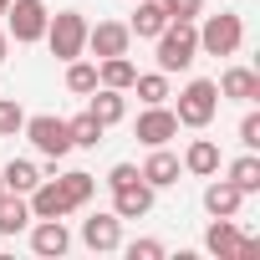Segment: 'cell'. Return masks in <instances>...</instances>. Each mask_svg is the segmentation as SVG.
<instances>
[{"mask_svg": "<svg viewBox=\"0 0 260 260\" xmlns=\"http://www.w3.org/2000/svg\"><path fill=\"white\" fill-rule=\"evenodd\" d=\"M194 31H199V51H204V56H235V51L245 46V21H240L235 11L204 16V26H194Z\"/></svg>", "mask_w": 260, "mask_h": 260, "instance_id": "4", "label": "cell"}, {"mask_svg": "<svg viewBox=\"0 0 260 260\" xmlns=\"http://www.w3.org/2000/svg\"><path fill=\"white\" fill-rule=\"evenodd\" d=\"M133 77H138V67L127 61V56H107V61H97V87H117V92H127V87H133Z\"/></svg>", "mask_w": 260, "mask_h": 260, "instance_id": "23", "label": "cell"}, {"mask_svg": "<svg viewBox=\"0 0 260 260\" xmlns=\"http://www.w3.org/2000/svg\"><path fill=\"white\" fill-rule=\"evenodd\" d=\"M219 87L209 82V77H194L184 92H179V107H174V117H179V127H209L214 122V112H219Z\"/></svg>", "mask_w": 260, "mask_h": 260, "instance_id": "3", "label": "cell"}, {"mask_svg": "<svg viewBox=\"0 0 260 260\" xmlns=\"http://www.w3.org/2000/svg\"><path fill=\"white\" fill-rule=\"evenodd\" d=\"M82 245H87V250H97V255H112V250H122V219H117L112 209H97V214H87V219H82Z\"/></svg>", "mask_w": 260, "mask_h": 260, "instance_id": "7", "label": "cell"}, {"mask_svg": "<svg viewBox=\"0 0 260 260\" xmlns=\"http://www.w3.org/2000/svg\"><path fill=\"white\" fill-rule=\"evenodd\" d=\"M240 143H245L250 153L260 148V112H245V117H240Z\"/></svg>", "mask_w": 260, "mask_h": 260, "instance_id": "31", "label": "cell"}, {"mask_svg": "<svg viewBox=\"0 0 260 260\" xmlns=\"http://www.w3.org/2000/svg\"><path fill=\"white\" fill-rule=\"evenodd\" d=\"M127 46H133V31H127L122 21H97V26H87V51H92L97 61L127 56Z\"/></svg>", "mask_w": 260, "mask_h": 260, "instance_id": "8", "label": "cell"}, {"mask_svg": "<svg viewBox=\"0 0 260 260\" xmlns=\"http://www.w3.org/2000/svg\"><path fill=\"white\" fill-rule=\"evenodd\" d=\"M153 41H158V72H164V77L189 72V67L199 61V31H194V21H169Z\"/></svg>", "mask_w": 260, "mask_h": 260, "instance_id": "1", "label": "cell"}, {"mask_svg": "<svg viewBox=\"0 0 260 260\" xmlns=\"http://www.w3.org/2000/svg\"><path fill=\"white\" fill-rule=\"evenodd\" d=\"M127 92H138V97H143V107H153V102H169V97H174V92H169V77H164V72H138Z\"/></svg>", "mask_w": 260, "mask_h": 260, "instance_id": "24", "label": "cell"}, {"mask_svg": "<svg viewBox=\"0 0 260 260\" xmlns=\"http://www.w3.org/2000/svg\"><path fill=\"white\" fill-rule=\"evenodd\" d=\"M169 138H179V117H174V107H164V102L143 107V117H138V143L164 148Z\"/></svg>", "mask_w": 260, "mask_h": 260, "instance_id": "11", "label": "cell"}, {"mask_svg": "<svg viewBox=\"0 0 260 260\" xmlns=\"http://www.w3.org/2000/svg\"><path fill=\"white\" fill-rule=\"evenodd\" d=\"M214 87H219V97H230V102H255V97H260V77H255L250 67H230Z\"/></svg>", "mask_w": 260, "mask_h": 260, "instance_id": "18", "label": "cell"}, {"mask_svg": "<svg viewBox=\"0 0 260 260\" xmlns=\"http://www.w3.org/2000/svg\"><path fill=\"white\" fill-rule=\"evenodd\" d=\"M97 87V61H67V92H77V97H87Z\"/></svg>", "mask_w": 260, "mask_h": 260, "instance_id": "27", "label": "cell"}, {"mask_svg": "<svg viewBox=\"0 0 260 260\" xmlns=\"http://www.w3.org/2000/svg\"><path fill=\"white\" fill-rule=\"evenodd\" d=\"M31 224V204H26V194H0V235H21Z\"/></svg>", "mask_w": 260, "mask_h": 260, "instance_id": "20", "label": "cell"}, {"mask_svg": "<svg viewBox=\"0 0 260 260\" xmlns=\"http://www.w3.org/2000/svg\"><path fill=\"white\" fill-rule=\"evenodd\" d=\"M169 11V21H199L204 16V0H158Z\"/></svg>", "mask_w": 260, "mask_h": 260, "instance_id": "29", "label": "cell"}, {"mask_svg": "<svg viewBox=\"0 0 260 260\" xmlns=\"http://www.w3.org/2000/svg\"><path fill=\"white\" fill-rule=\"evenodd\" d=\"M0 179H6V189H11V194H31V189H36L46 174H41L31 158H11L6 169H0Z\"/></svg>", "mask_w": 260, "mask_h": 260, "instance_id": "21", "label": "cell"}, {"mask_svg": "<svg viewBox=\"0 0 260 260\" xmlns=\"http://www.w3.org/2000/svg\"><path fill=\"white\" fill-rule=\"evenodd\" d=\"M61 189H67L72 209H82V204H92V194H97V179H92L87 169H72V174H61Z\"/></svg>", "mask_w": 260, "mask_h": 260, "instance_id": "26", "label": "cell"}, {"mask_svg": "<svg viewBox=\"0 0 260 260\" xmlns=\"http://www.w3.org/2000/svg\"><path fill=\"white\" fill-rule=\"evenodd\" d=\"M21 133L31 138V148L46 158V164H61L67 153H72V133H67V117H51V112H36V117H26V127Z\"/></svg>", "mask_w": 260, "mask_h": 260, "instance_id": "5", "label": "cell"}, {"mask_svg": "<svg viewBox=\"0 0 260 260\" xmlns=\"http://www.w3.org/2000/svg\"><path fill=\"white\" fill-rule=\"evenodd\" d=\"M6 56H11V36H6V31H0V61H6Z\"/></svg>", "mask_w": 260, "mask_h": 260, "instance_id": "33", "label": "cell"}, {"mask_svg": "<svg viewBox=\"0 0 260 260\" xmlns=\"http://www.w3.org/2000/svg\"><path fill=\"white\" fill-rule=\"evenodd\" d=\"M87 97H92V102H87V112H92L102 127H112V122H122V117H127V97H122L117 87H92Z\"/></svg>", "mask_w": 260, "mask_h": 260, "instance_id": "15", "label": "cell"}, {"mask_svg": "<svg viewBox=\"0 0 260 260\" xmlns=\"http://www.w3.org/2000/svg\"><path fill=\"white\" fill-rule=\"evenodd\" d=\"M26 204H31V219H67V214H77L72 199H67V189H61V179H41L26 194Z\"/></svg>", "mask_w": 260, "mask_h": 260, "instance_id": "9", "label": "cell"}, {"mask_svg": "<svg viewBox=\"0 0 260 260\" xmlns=\"http://www.w3.org/2000/svg\"><path fill=\"white\" fill-rule=\"evenodd\" d=\"M0 194H6V179H0Z\"/></svg>", "mask_w": 260, "mask_h": 260, "instance_id": "35", "label": "cell"}, {"mask_svg": "<svg viewBox=\"0 0 260 260\" xmlns=\"http://www.w3.org/2000/svg\"><path fill=\"white\" fill-rule=\"evenodd\" d=\"M46 21H51V11L41 6V0H11V6H6V36L21 41V46L41 41L46 36Z\"/></svg>", "mask_w": 260, "mask_h": 260, "instance_id": "6", "label": "cell"}, {"mask_svg": "<svg viewBox=\"0 0 260 260\" xmlns=\"http://www.w3.org/2000/svg\"><path fill=\"white\" fill-rule=\"evenodd\" d=\"M31 250H36L41 260L67 255V250H72V230H67V219H36V224H31Z\"/></svg>", "mask_w": 260, "mask_h": 260, "instance_id": "12", "label": "cell"}, {"mask_svg": "<svg viewBox=\"0 0 260 260\" xmlns=\"http://www.w3.org/2000/svg\"><path fill=\"white\" fill-rule=\"evenodd\" d=\"M164 26H169V11L158 6V0H133V21H127V31H133L138 41H153Z\"/></svg>", "mask_w": 260, "mask_h": 260, "instance_id": "17", "label": "cell"}, {"mask_svg": "<svg viewBox=\"0 0 260 260\" xmlns=\"http://www.w3.org/2000/svg\"><path fill=\"white\" fill-rule=\"evenodd\" d=\"M235 245H240V230H235V219H214V224L204 230V250H209V255H219V260H235Z\"/></svg>", "mask_w": 260, "mask_h": 260, "instance_id": "22", "label": "cell"}, {"mask_svg": "<svg viewBox=\"0 0 260 260\" xmlns=\"http://www.w3.org/2000/svg\"><path fill=\"white\" fill-rule=\"evenodd\" d=\"M67 133H72V148H97L107 127H102V122H97L92 112H77V117L67 122Z\"/></svg>", "mask_w": 260, "mask_h": 260, "instance_id": "25", "label": "cell"}, {"mask_svg": "<svg viewBox=\"0 0 260 260\" xmlns=\"http://www.w3.org/2000/svg\"><path fill=\"white\" fill-rule=\"evenodd\" d=\"M179 164H184V174H194V179H214L224 158H219V143H214V138H194Z\"/></svg>", "mask_w": 260, "mask_h": 260, "instance_id": "13", "label": "cell"}, {"mask_svg": "<svg viewBox=\"0 0 260 260\" xmlns=\"http://www.w3.org/2000/svg\"><path fill=\"white\" fill-rule=\"evenodd\" d=\"M127 250V260H164L169 250H164V240H133V245H122Z\"/></svg>", "mask_w": 260, "mask_h": 260, "instance_id": "30", "label": "cell"}, {"mask_svg": "<svg viewBox=\"0 0 260 260\" xmlns=\"http://www.w3.org/2000/svg\"><path fill=\"white\" fill-rule=\"evenodd\" d=\"M138 174H143L153 189H169V184H179L184 164H179V153H169V143H164V148H153V153H148V164H143Z\"/></svg>", "mask_w": 260, "mask_h": 260, "instance_id": "16", "label": "cell"}, {"mask_svg": "<svg viewBox=\"0 0 260 260\" xmlns=\"http://www.w3.org/2000/svg\"><path fill=\"white\" fill-rule=\"evenodd\" d=\"M41 41L51 46L56 61L87 56V16H82V11H56V16L46 21V36H41Z\"/></svg>", "mask_w": 260, "mask_h": 260, "instance_id": "2", "label": "cell"}, {"mask_svg": "<svg viewBox=\"0 0 260 260\" xmlns=\"http://www.w3.org/2000/svg\"><path fill=\"white\" fill-rule=\"evenodd\" d=\"M21 127H26V107L16 97H0V138H16Z\"/></svg>", "mask_w": 260, "mask_h": 260, "instance_id": "28", "label": "cell"}, {"mask_svg": "<svg viewBox=\"0 0 260 260\" xmlns=\"http://www.w3.org/2000/svg\"><path fill=\"white\" fill-rule=\"evenodd\" d=\"M224 179H230V184H235V189H240L245 199H250V194H260V158H255V153L245 148V153H240V158H235V164L224 169Z\"/></svg>", "mask_w": 260, "mask_h": 260, "instance_id": "19", "label": "cell"}, {"mask_svg": "<svg viewBox=\"0 0 260 260\" xmlns=\"http://www.w3.org/2000/svg\"><path fill=\"white\" fill-rule=\"evenodd\" d=\"M138 179V164H112L107 169V189H122V184H133Z\"/></svg>", "mask_w": 260, "mask_h": 260, "instance_id": "32", "label": "cell"}, {"mask_svg": "<svg viewBox=\"0 0 260 260\" xmlns=\"http://www.w3.org/2000/svg\"><path fill=\"white\" fill-rule=\"evenodd\" d=\"M6 6H11V0H0V16H6Z\"/></svg>", "mask_w": 260, "mask_h": 260, "instance_id": "34", "label": "cell"}, {"mask_svg": "<svg viewBox=\"0 0 260 260\" xmlns=\"http://www.w3.org/2000/svg\"><path fill=\"white\" fill-rule=\"evenodd\" d=\"M240 204H245V194H240L230 179H209V184H204V209H209V219H235Z\"/></svg>", "mask_w": 260, "mask_h": 260, "instance_id": "14", "label": "cell"}, {"mask_svg": "<svg viewBox=\"0 0 260 260\" xmlns=\"http://www.w3.org/2000/svg\"><path fill=\"white\" fill-rule=\"evenodd\" d=\"M153 184L138 174L133 184H122V189H112V214L117 219H143V214H153Z\"/></svg>", "mask_w": 260, "mask_h": 260, "instance_id": "10", "label": "cell"}]
</instances>
